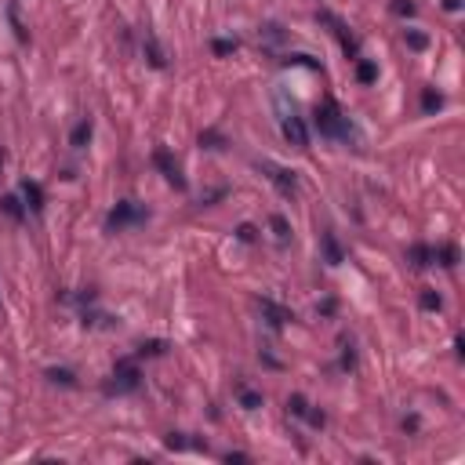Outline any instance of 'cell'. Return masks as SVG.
I'll return each mask as SVG.
<instances>
[{"mask_svg":"<svg viewBox=\"0 0 465 465\" xmlns=\"http://www.w3.org/2000/svg\"><path fill=\"white\" fill-rule=\"evenodd\" d=\"M342 367H349V371L357 367V349H352V342H349V338L342 342Z\"/></svg>","mask_w":465,"mask_h":465,"instance_id":"cell-31","label":"cell"},{"mask_svg":"<svg viewBox=\"0 0 465 465\" xmlns=\"http://www.w3.org/2000/svg\"><path fill=\"white\" fill-rule=\"evenodd\" d=\"M393 11H396V15H407V19H411V15L418 11V8H414L411 0H393Z\"/></svg>","mask_w":465,"mask_h":465,"instance_id":"cell-33","label":"cell"},{"mask_svg":"<svg viewBox=\"0 0 465 465\" xmlns=\"http://www.w3.org/2000/svg\"><path fill=\"white\" fill-rule=\"evenodd\" d=\"M404 40H407V47H414V51H422V47L429 44V37H425V33H418V29H407Z\"/></svg>","mask_w":465,"mask_h":465,"instance_id":"cell-29","label":"cell"},{"mask_svg":"<svg viewBox=\"0 0 465 465\" xmlns=\"http://www.w3.org/2000/svg\"><path fill=\"white\" fill-rule=\"evenodd\" d=\"M272 102H277V117H280L284 138L291 142L295 149H309V127H306V120H302L295 99H287V91H277V99H272Z\"/></svg>","mask_w":465,"mask_h":465,"instance_id":"cell-1","label":"cell"},{"mask_svg":"<svg viewBox=\"0 0 465 465\" xmlns=\"http://www.w3.org/2000/svg\"><path fill=\"white\" fill-rule=\"evenodd\" d=\"M153 168L164 174V179L174 186V189H186V179H182V168H179V160H174L168 149H156L153 153Z\"/></svg>","mask_w":465,"mask_h":465,"instance_id":"cell-9","label":"cell"},{"mask_svg":"<svg viewBox=\"0 0 465 465\" xmlns=\"http://www.w3.org/2000/svg\"><path fill=\"white\" fill-rule=\"evenodd\" d=\"M138 386H142V367H138V357H124V360H117L113 375L106 378L102 393H106V396H127V393H135Z\"/></svg>","mask_w":465,"mask_h":465,"instance_id":"cell-3","label":"cell"},{"mask_svg":"<svg viewBox=\"0 0 465 465\" xmlns=\"http://www.w3.org/2000/svg\"><path fill=\"white\" fill-rule=\"evenodd\" d=\"M19 193H22L26 211H33V215H40V211H44V189H40V182H29V179H22Z\"/></svg>","mask_w":465,"mask_h":465,"instance_id":"cell-11","label":"cell"},{"mask_svg":"<svg viewBox=\"0 0 465 465\" xmlns=\"http://www.w3.org/2000/svg\"><path fill=\"white\" fill-rule=\"evenodd\" d=\"M320 244H324V262L327 266H342L345 262V251H342V244H338V236H334V233H324V236H320Z\"/></svg>","mask_w":465,"mask_h":465,"instance_id":"cell-14","label":"cell"},{"mask_svg":"<svg viewBox=\"0 0 465 465\" xmlns=\"http://www.w3.org/2000/svg\"><path fill=\"white\" fill-rule=\"evenodd\" d=\"M226 462H247V455H240V451H229V455H226Z\"/></svg>","mask_w":465,"mask_h":465,"instance_id":"cell-36","label":"cell"},{"mask_svg":"<svg viewBox=\"0 0 465 465\" xmlns=\"http://www.w3.org/2000/svg\"><path fill=\"white\" fill-rule=\"evenodd\" d=\"M236 400H240V407H247V411H259V407H262V393L244 389V386L236 389Z\"/></svg>","mask_w":465,"mask_h":465,"instance_id":"cell-22","label":"cell"},{"mask_svg":"<svg viewBox=\"0 0 465 465\" xmlns=\"http://www.w3.org/2000/svg\"><path fill=\"white\" fill-rule=\"evenodd\" d=\"M146 218H149V211L138 200H120L113 211L106 215V229L109 233H124V229H131V226H142Z\"/></svg>","mask_w":465,"mask_h":465,"instance_id":"cell-4","label":"cell"},{"mask_svg":"<svg viewBox=\"0 0 465 465\" xmlns=\"http://www.w3.org/2000/svg\"><path fill=\"white\" fill-rule=\"evenodd\" d=\"M164 352H168V342H160V338L138 345V357H164Z\"/></svg>","mask_w":465,"mask_h":465,"instance_id":"cell-25","label":"cell"},{"mask_svg":"<svg viewBox=\"0 0 465 465\" xmlns=\"http://www.w3.org/2000/svg\"><path fill=\"white\" fill-rule=\"evenodd\" d=\"M313 127H316V131L324 135V138H334V142H349L352 135H357L352 120H349L331 99H327V102H320V106L313 109Z\"/></svg>","mask_w":465,"mask_h":465,"instance_id":"cell-2","label":"cell"},{"mask_svg":"<svg viewBox=\"0 0 465 465\" xmlns=\"http://www.w3.org/2000/svg\"><path fill=\"white\" fill-rule=\"evenodd\" d=\"M236 236L244 240V244H254V240H259V229H254L251 222H244V226H236Z\"/></svg>","mask_w":465,"mask_h":465,"instance_id":"cell-32","label":"cell"},{"mask_svg":"<svg viewBox=\"0 0 465 465\" xmlns=\"http://www.w3.org/2000/svg\"><path fill=\"white\" fill-rule=\"evenodd\" d=\"M0 211H4L8 218H15V222H22L26 218V204L15 193H8V197H0Z\"/></svg>","mask_w":465,"mask_h":465,"instance_id":"cell-17","label":"cell"},{"mask_svg":"<svg viewBox=\"0 0 465 465\" xmlns=\"http://www.w3.org/2000/svg\"><path fill=\"white\" fill-rule=\"evenodd\" d=\"M269 229H272V236H277V244H291V226H287L284 215H272L269 218Z\"/></svg>","mask_w":465,"mask_h":465,"instance_id":"cell-18","label":"cell"},{"mask_svg":"<svg viewBox=\"0 0 465 465\" xmlns=\"http://www.w3.org/2000/svg\"><path fill=\"white\" fill-rule=\"evenodd\" d=\"M236 47H240V44H236V40H229V37H218V40H211V51H215V55H233Z\"/></svg>","mask_w":465,"mask_h":465,"instance_id":"cell-27","label":"cell"},{"mask_svg":"<svg viewBox=\"0 0 465 465\" xmlns=\"http://www.w3.org/2000/svg\"><path fill=\"white\" fill-rule=\"evenodd\" d=\"M357 80H360V84H375V80H378V66H375V62H367V58H357Z\"/></svg>","mask_w":465,"mask_h":465,"instance_id":"cell-20","label":"cell"},{"mask_svg":"<svg viewBox=\"0 0 465 465\" xmlns=\"http://www.w3.org/2000/svg\"><path fill=\"white\" fill-rule=\"evenodd\" d=\"M287 414H295V418H306L313 429H324V422H327V418H324V411H316L309 400H306V396H298V393H295V396H287Z\"/></svg>","mask_w":465,"mask_h":465,"instance_id":"cell-7","label":"cell"},{"mask_svg":"<svg viewBox=\"0 0 465 465\" xmlns=\"http://www.w3.org/2000/svg\"><path fill=\"white\" fill-rule=\"evenodd\" d=\"M407 266L411 269H429V266H437V254H432L429 244H414V247H407Z\"/></svg>","mask_w":465,"mask_h":465,"instance_id":"cell-12","label":"cell"},{"mask_svg":"<svg viewBox=\"0 0 465 465\" xmlns=\"http://www.w3.org/2000/svg\"><path fill=\"white\" fill-rule=\"evenodd\" d=\"M259 40H262V47H266V51H277V47L287 40V33H284V26H277V22H266V26L259 29Z\"/></svg>","mask_w":465,"mask_h":465,"instance_id":"cell-13","label":"cell"},{"mask_svg":"<svg viewBox=\"0 0 465 465\" xmlns=\"http://www.w3.org/2000/svg\"><path fill=\"white\" fill-rule=\"evenodd\" d=\"M316 19H320V22H324V26H331V33H334V37H338V44H342V51H345V55H349L352 62H357V58H360V40H357V37H352V33H349V26H345V22L338 19V15H331V11H320V15H316Z\"/></svg>","mask_w":465,"mask_h":465,"instance_id":"cell-5","label":"cell"},{"mask_svg":"<svg viewBox=\"0 0 465 465\" xmlns=\"http://www.w3.org/2000/svg\"><path fill=\"white\" fill-rule=\"evenodd\" d=\"M280 66H309V70H320V62H313V55H284Z\"/></svg>","mask_w":465,"mask_h":465,"instance_id":"cell-26","label":"cell"},{"mask_svg":"<svg viewBox=\"0 0 465 465\" xmlns=\"http://www.w3.org/2000/svg\"><path fill=\"white\" fill-rule=\"evenodd\" d=\"M259 313H262V320H266L272 331H280V327H287V324L295 320L291 309L280 306V302H272V298H259Z\"/></svg>","mask_w":465,"mask_h":465,"instance_id":"cell-8","label":"cell"},{"mask_svg":"<svg viewBox=\"0 0 465 465\" xmlns=\"http://www.w3.org/2000/svg\"><path fill=\"white\" fill-rule=\"evenodd\" d=\"M443 8L447 11H462V0H443Z\"/></svg>","mask_w":465,"mask_h":465,"instance_id":"cell-35","label":"cell"},{"mask_svg":"<svg viewBox=\"0 0 465 465\" xmlns=\"http://www.w3.org/2000/svg\"><path fill=\"white\" fill-rule=\"evenodd\" d=\"M168 451H193V447H200V443H193V440H186V432H168Z\"/></svg>","mask_w":465,"mask_h":465,"instance_id":"cell-23","label":"cell"},{"mask_svg":"<svg viewBox=\"0 0 465 465\" xmlns=\"http://www.w3.org/2000/svg\"><path fill=\"white\" fill-rule=\"evenodd\" d=\"M142 55H146V62L153 70H164L168 66V55H164V47H160V40H156V33L146 26L142 29Z\"/></svg>","mask_w":465,"mask_h":465,"instance_id":"cell-10","label":"cell"},{"mask_svg":"<svg viewBox=\"0 0 465 465\" xmlns=\"http://www.w3.org/2000/svg\"><path fill=\"white\" fill-rule=\"evenodd\" d=\"M200 146H207V149H226V138H222L218 131H204L200 135Z\"/></svg>","mask_w":465,"mask_h":465,"instance_id":"cell-28","label":"cell"},{"mask_svg":"<svg viewBox=\"0 0 465 465\" xmlns=\"http://www.w3.org/2000/svg\"><path fill=\"white\" fill-rule=\"evenodd\" d=\"M440 106H443V95L432 91V88H425V91H422V109H425V113H437Z\"/></svg>","mask_w":465,"mask_h":465,"instance_id":"cell-24","label":"cell"},{"mask_svg":"<svg viewBox=\"0 0 465 465\" xmlns=\"http://www.w3.org/2000/svg\"><path fill=\"white\" fill-rule=\"evenodd\" d=\"M47 378H51L55 386H66V389L76 386V375L70 371V367H51V371H47Z\"/></svg>","mask_w":465,"mask_h":465,"instance_id":"cell-21","label":"cell"},{"mask_svg":"<svg viewBox=\"0 0 465 465\" xmlns=\"http://www.w3.org/2000/svg\"><path fill=\"white\" fill-rule=\"evenodd\" d=\"M259 171L280 189L284 197H295V193H298V174H295V171H287V168H280V164H272V160H259Z\"/></svg>","mask_w":465,"mask_h":465,"instance_id":"cell-6","label":"cell"},{"mask_svg":"<svg viewBox=\"0 0 465 465\" xmlns=\"http://www.w3.org/2000/svg\"><path fill=\"white\" fill-rule=\"evenodd\" d=\"M91 131H95V127H91V120L84 117V120H80L73 131H70V146H73V149H84L88 142H91Z\"/></svg>","mask_w":465,"mask_h":465,"instance_id":"cell-16","label":"cell"},{"mask_svg":"<svg viewBox=\"0 0 465 465\" xmlns=\"http://www.w3.org/2000/svg\"><path fill=\"white\" fill-rule=\"evenodd\" d=\"M432 254H437V266H443V269H455V266H458V247H455V244L432 247Z\"/></svg>","mask_w":465,"mask_h":465,"instance_id":"cell-19","label":"cell"},{"mask_svg":"<svg viewBox=\"0 0 465 465\" xmlns=\"http://www.w3.org/2000/svg\"><path fill=\"white\" fill-rule=\"evenodd\" d=\"M80 324H84V327H117L120 320L109 316V313H99V309H84V313H80Z\"/></svg>","mask_w":465,"mask_h":465,"instance_id":"cell-15","label":"cell"},{"mask_svg":"<svg viewBox=\"0 0 465 465\" xmlns=\"http://www.w3.org/2000/svg\"><path fill=\"white\" fill-rule=\"evenodd\" d=\"M418 302H422V309H429V313L443 306V298H440L437 291H422V298H418Z\"/></svg>","mask_w":465,"mask_h":465,"instance_id":"cell-30","label":"cell"},{"mask_svg":"<svg viewBox=\"0 0 465 465\" xmlns=\"http://www.w3.org/2000/svg\"><path fill=\"white\" fill-rule=\"evenodd\" d=\"M316 313H324V316H331V313H334V302L327 298V302H324V306H316Z\"/></svg>","mask_w":465,"mask_h":465,"instance_id":"cell-34","label":"cell"}]
</instances>
